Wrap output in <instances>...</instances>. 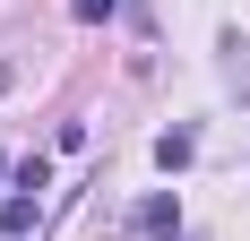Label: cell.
<instances>
[{
    "label": "cell",
    "instance_id": "cell-1",
    "mask_svg": "<svg viewBox=\"0 0 250 241\" xmlns=\"http://www.w3.org/2000/svg\"><path fill=\"white\" fill-rule=\"evenodd\" d=\"M35 224H43V198H35V190H9V198H0V233H9V241H26Z\"/></svg>",
    "mask_w": 250,
    "mask_h": 241
},
{
    "label": "cell",
    "instance_id": "cell-2",
    "mask_svg": "<svg viewBox=\"0 0 250 241\" xmlns=\"http://www.w3.org/2000/svg\"><path fill=\"white\" fill-rule=\"evenodd\" d=\"M138 233H155V241H173V233H181V198H173V190H155V198H138Z\"/></svg>",
    "mask_w": 250,
    "mask_h": 241
},
{
    "label": "cell",
    "instance_id": "cell-3",
    "mask_svg": "<svg viewBox=\"0 0 250 241\" xmlns=\"http://www.w3.org/2000/svg\"><path fill=\"white\" fill-rule=\"evenodd\" d=\"M190 155H199V138H190V129H164V138H155V164H164V172H181Z\"/></svg>",
    "mask_w": 250,
    "mask_h": 241
},
{
    "label": "cell",
    "instance_id": "cell-4",
    "mask_svg": "<svg viewBox=\"0 0 250 241\" xmlns=\"http://www.w3.org/2000/svg\"><path fill=\"white\" fill-rule=\"evenodd\" d=\"M69 9H78V26H104L112 9H121V0H69Z\"/></svg>",
    "mask_w": 250,
    "mask_h": 241
},
{
    "label": "cell",
    "instance_id": "cell-5",
    "mask_svg": "<svg viewBox=\"0 0 250 241\" xmlns=\"http://www.w3.org/2000/svg\"><path fill=\"white\" fill-rule=\"evenodd\" d=\"M0 172H9V155H0Z\"/></svg>",
    "mask_w": 250,
    "mask_h": 241
}]
</instances>
